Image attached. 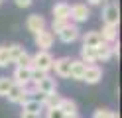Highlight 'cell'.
Here are the masks:
<instances>
[{"label": "cell", "instance_id": "cell-1", "mask_svg": "<svg viewBox=\"0 0 122 118\" xmlns=\"http://www.w3.org/2000/svg\"><path fill=\"white\" fill-rule=\"evenodd\" d=\"M53 55L49 51H37L34 57H32V67L34 69H40L43 73H47L49 69H53Z\"/></svg>", "mask_w": 122, "mask_h": 118}, {"label": "cell", "instance_id": "cell-2", "mask_svg": "<svg viewBox=\"0 0 122 118\" xmlns=\"http://www.w3.org/2000/svg\"><path fill=\"white\" fill-rule=\"evenodd\" d=\"M120 22V10H118V4H106L104 10H102V24L104 26H118Z\"/></svg>", "mask_w": 122, "mask_h": 118}, {"label": "cell", "instance_id": "cell-3", "mask_svg": "<svg viewBox=\"0 0 122 118\" xmlns=\"http://www.w3.org/2000/svg\"><path fill=\"white\" fill-rule=\"evenodd\" d=\"M34 92H40V100L45 97V94H51V92H57V87H55V81L49 77V75H45L40 83H36L34 85Z\"/></svg>", "mask_w": 122, "mask_h": 118}, {"label": "cell", "instance_id": "cell-4", "mask_svg": "<svg viewBox=\"0 0 122 118\" xmlns=\"http://www.w3.org/2000/svg\"><path fill=\"white\" fill-rule=\"evenodd\" d=\"M89 16H91V10H89L87 4H75V6H71V10H69V22L73 20L75 26H77L79 22H87Z\"/></svg>", "mask_w": 122, "mask_h": 118}, {"label": "cell", "instance_id": "cell-5", "mask_svg": "<svg viewBox=\"0 0 122 118\" xmlns=\"http://www.w3.org/2000/svg\"><path fill=\"white\" fill-rule=\"evenodd\" d=\"M57 36H59V39H61L63 43H73V41H77V39H79V28L75 26V24L69 22Z\"/></svg>", "mask_w": 122, "mask_h": 118}, {"label": "cell", "instance_id": "cell-6", "mask_svg": "<svg viewBox=\"0 0 122 118\" xmlns=\"http://www.w3.org/2000/svg\"><path fill=\"white\" fill-rule=\"evenodd\" d=\"M36 45L40 47V51H47L53 45V31H47V30L37 31L36 34Z\"/></svg>", "mask_w": 122, "mask_h": 118}, {"label": "cell", "instance_id": "cell-7", "mask_svg": "<svg viewBox=\"0 0 122 118\" xmlns=\"http://www.w3.org/2000/svg\"><path fill=\"white\" fill-rule=\"evenodd\" d=\"M6 98H8L10 102H24V100H28L30 97L26 94V87H20V85H16V83H12L10 91L6 92Z\"/></svg>", "mask_w": 122, "mask_h": 118}, {"label": "cell", "instance_id": "cell-8", "mask_svg": "<svg viewBox=\"0 0 122 118\" xmlns=\"http://www.w3.org/2000/svg\"><path fill=\"white\" fill-rule=\"evenodd\" d=\"M101 79H102V69H101V67H98V65H87L85 75H83L81 81H85V83H89V85H97Z\"/></svg>", "mask_w": 122, "mask_h": 118}, {"label": "cell", "instance_id": "cell-9", "mask_svg": "<svg viewBox=\"0 0 122 118\" xmlns=\"http://www.w3.org/2000/svg\"><path fill=\"white\" fill-rule=\"evenodd\" d=\"M71 63L73 59L71 57H61V59H55L53 61V69L59 77H69V69H71Z\"/></svg>", "mask_w": 122, "mask_h": 118}, {"label": "cell", "instance_id": "cell-10", "mask_svg": "<svg viewBox=\"0 0 122 118\" xmlns=\"http://www.w3.org/2000/svg\"><path fill=\"white\" fill-rule=\"evenodd\" d=\"M26 28H28L30 31H34V34L45 30V20H43V16H40V14H32V16L26 20Z\"/></svg>", "mask_w": 122, "mask_h": 118}, {"label": "cell", "instance_id": "cell-11", "mask_svg": "<svg viewBox=\"0 0 122 118\" xmlns=\"http://www.w3.org/2000/svg\"><path fill=\"white\" fill-rule=\"evenodd\" d=\"M12 83H16L20 87H28L30 85V69L26 67H16L12 75Z\"/></svg>", "mask_w": 122, "mask_h": 118}, {"label": "cell", "instance_id": "cell-12", "mask_svg": "<svg viewBox=\"0 0 122 118\" xmlns=\"http://www.w3.org/2000/svg\"><path fill=\"white\" fill-rule=\"evenodd\" d=\"M101 43H104L101 31H87L83 36V47H98Z\"/></svg>", "mask_w": 122, "mask_h": 118}, {"label": "cell", "instance_id": "cell-13", "mask_svg": "<svg viewBox=\"0 0 122 118\" xmlns=\"http://www.w3.org/2000/svg\"><path fill=\"white\" fill-rule=\"evenodd\" d=\"M95 53H97V61H106L114 55V45L112 43H101L98 47H95Z\"/></svg>", "mask_w": 122, "mask_h": 118}, {"label": "cell", "instance_id": "cell-14", "mask_svg": "<svg viewBox=\"0 0 122 118\" xmlns=\"http://www.w3.org/2000/svg\"><path fill=\"white\" fill-rule=\"evenodd\" d=\"M41 102L37 98H28L22 102V112H30V114H41Z\"/></svg>", "mask_w": 122, "mask_h": 118}, {"label": "cell", "instance_id": "cell-15", "mask_svg": "<svg viewBox=\"0 0 122 118\" xmlns=\"http://www.w3.org/2000/svg\"><path fill=\"white\" fill-rule=\"evenodd\" d=\"M59 110H61L65 116H77V102L71 100V98H61Z\"/></svg>", "mask_w": 122, "mask_h": 118}, {"label": "cell", "instance_id": "cell-16", "mask_svg": "<svg viewBox=\"0 0 122 118\" xmlns=\"http://www.w3.org/2000/svg\"><path fill=\"white\" fill-rule=\"evenodd\" d=\"M85 69H87V65H85L83 61H75V59H73L71 69H69V77L75 79V81H81L83 75H85Z\"/></svg>", "mask_w": 122, "mask_h": 118}, {"label": "cell", "instance_id": "cell-17", "mask_svg": "<svg viewBox=\"0 0 122 118\" xmlns=\"http://www.w3.org/2000/svg\"><path fill=\"white\" fill-rule=\"evenodd\" d=\"M69 10L71 6L65 2H59L53 6V20H69Z\"/></svg>", "mask_w": 122, "mask_h": 118}, {"label": "cell", "instance_id": "cell-18", "mask_svg": "<svg viewBox=\"0 0 122 118\" xmlns=\"http://www.w3.org/2000/svg\"><path fill=\"white\" fill-rule=\"evenodd\" d=\"M116 31H118V26H102V31H101V36H102V41L104 43H114L116 41Z\"/></svg>", "mask_w": 122, "mask_h": 118}, {"label": "cell", "instance_id": "cell-19", "mask_svg": "<svg viewBox=\"0 0 122 118\" xmlns=\"http://www.w3.org/2000/svg\"><path fill=\"white\" fill-rule=\"evenodd\" d=\"M43 108H59V102H61V97L57 92H51V94H45V97L40 100Z\"/></svg>", "mask_w": 122, "mask_h": 118}, {"label": "cell", "instance_id": "cell-20", "mask_svg": "<svg viewBox=\"0 0 122 118\" xmlns=\"http://www.w3.org/2000/svg\"><path fill=\"white\" fill-rule=\"evenodd\" d=\"M81 61L85 63V65H95V61H97L95 47H83L81 49Z\"/></svg>", "mask_w": 122, "mask_h": 118}, {"label": "cell", "instance_id": "cell-21", "mask_svg": "<svg viewBox=\"0 0 122 118\" xmlns=\"http://www.w3.org/2000/svg\"><path fill=\"white\" fill-rule=\"evenodd\" d=\"M26 49H24V47H22L20 43H14V45H8V55H10V63H14V61H16L18 57H20V55L22 53H24Z\"/></svg>", "mask_w": 122, "mask_h": 118}, {"label": "cell", "instance_id": "cell-22", "mask_svg": "<svg viewBox=\"0 0 122 118\" xmlns=\"http://www.w3.org/2000/svg\"><path fill=\"white\" fill-rule=\"evenodd\" d=\"M16 63V67H26V69H32V55H30L28 51H24L20 55V57L14 61Z\"/></svg>", "mask_w": 122, "mask_h": 118}, {"label": "cell", "instance_id": "cell-23", "mask_svg": "<svg viewBox=\"0 0 122 118\" xmlns=\"http://www.w3.org/2000/svg\"><path fill=\"white\" fill-rule=\"evenodd\" d=\"M10 65V55H8V45H0V67Z\"/></svg>", "mask_w": 122, "mask_h": 118}, {"label": "cell", "instance_id": "cell-24", "mask_svg": "<svg viewBox=\"0 0 122 118\" xmlns=\"http://www.w3.org/2000/svg\"><path fill=\"white\" fill-rule=\"evenodd\" d=\"M10 87H12V79L0 77V94H2V97H6V92L10 91Z\"/></svg>", "mask_w": 122, "mask_h": 118}, {"label": "cell", "instance_id": "cell-25", "mask_svg": "<svg viewBox=\"0 0 122 118\" xmlns=\"http://www.w3.org/2000/svg\"><path fill=\"white\" fill-rule=\"evenodd\" d=\"M67 24H69V20H53V24H51V28H53V31L55 34H59L61 30H63Z\"/></svg>", "mask_w": 122, "mask_h": 118}, {"label": "cell", "instance_id": "cell-26", "mask_svg": "<svg viewBox=\"0 0 122 118\" xmlns=\"http://www.w3.org/2000/svg\"><path fill=\"white\" fill-rule=\"evenodd\" d=\"M110 114H112V110H108V108H98V110H95L93 118H110Z\"/></svg>", "mask_w": 122, "mask_h": 118}, {"label": "cell", "instance_id": "cell-27", "mask_svg": "<svg viewBox=\"0 0 122 118\" xmlns=\"http://www.w3.org/2000/svg\"><path fill=\"white\" fill-rule=\"evenodd\" d=\"M63 116L65 114L59 108H47V114H45V118H63Z\"/></svg>", "mask_w": 122, "mask_h": 118}, {"label": "cell", "instance_id": "cell-28", "mask_svg": "<svg viewBox=\"0 0 122 118\" xmlns=\"http://www.w3.org/2000/svg\"><path fill=\"white\" fill-rule=\"evenodd\" d=\"M16 2V6H20V8H28L30 4H32V0H14Z\"/></svg>", "mask_w": 122, "mask_h": 118}, {"label": "cell", "instance_id": "cell-29", "mask_svg": "<svg viewBox=\"0 0 122 118\" xmlns=\"http://www.w3.org/2000/svg\"><path fill=\"white\" fill-rule=\"evenodd\" d=\"M20 118H41V114H30V112H22Z\"/></svg>", "mask_w": 122, "mask_h": 118}, {"label": "cell", "instance_id": "cell-30", "mask_svg": "<svg viewBox=\"0 0 122 118\" xmlns=\"http://www.w3.org/2000/svg\"><path fill=\"white\" fill-rule=\"evenodd\" d=\"M102 0H89V4H101Z\"/></svg>", "mask_w": 122, "mask_h": 118}, {"label": "cell", "instance_id": "cell-31", "mask_svg": "<svg viewBox=\"0 0 122 118\" xmlns=\"http://www.w3.org/2000/svg\"><path fill=\"white\" fill-rule=\"evenodd\" d=\"M110 118H120V116H118L116 112H112V114H110Z\"/></svg>", "mask_w": 122, "mask_h": 118}, {"label": "cell", "instance_id": "cell-32", "mask_svg": "<svg viewBox=\"0 0 122 118\" xmlns=\"http://www.w3.org/2000/svg\"><path fill=\"white\" fill-rule=\"evenodd\" d=\"M0 4H2V0H0Z\"/></svg>", "mask_w": 122, "mask_h": 118}]
</instances>
